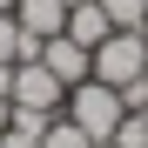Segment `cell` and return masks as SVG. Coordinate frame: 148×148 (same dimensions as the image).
I'll return each mask as SVG.
<instances>
[{
  "label": "cell",
  "mask_w": 148,
  "mask_h": 148,
  "mask_svg": "<svg viewBox=\"0 0 148 148\" xmlns=\"http://www.w3.org/2000/svg\"><path fill=\"white\" fill-rule=\"evenodd\" d=\"M61 114H67V121H74V128H81L88 141H108V135L121 128V114H128V108H121V94H114L108 81H94V74H88L81 88H67Z\"/></svg>",
  "instance_id": "cell-1"
},
{
  "label": "cell",
  "mask_w": 148,
  "mask_h": 148,
  "mask_svg": "<svg viewBox=\"0 0 148 148\" xmlns=\"http://www.w3.org/2000/svg\"><path fill=\"white\" fill-rule=\"evenodd\" d=\"M148 74V34L141 27H114L101 47H94V81H108V88H128Z\"/></svg>",
  "instance_id": "cell-2"
},
{
  "label": "cell",
  "mask_w": 148,
  "mask_h": 148,
  "mask_svg": "<svg viewBox=\"0 0 148 148\" xmlns=\"http://www.w3.org/2000/svg\"><path fill=\"white\" fill-rule=\"evenodd\" d=\"M7 101H14V108H34V114H61L67 88H61L40 61H20V67H14V94H7Z\"/></svg>",
  "instance_id": "cell-3"
},
{
  "label": "cell",
  "mask_w": 148,
  "mask_h": 148,
  "mask_svg": "<svg viewBox=\"0 0 148 148\" xmlns=\"http://www.w3.org/2000/svg\"><path fill=\"white\" fill-rule=\"evenodd\" d=\"M40 67L54 74L61 88H81L88 74H94V54H88L81 40H67V34H54V40H40Z\"/></svg>",
  "instance_id": "cell-4"
},
{
  "label": "cell",
  "mask_w": 148,
  "mask_h": 148,
  "mask_svg": "<svg viewBox=\"0 0 148 148\" xmlns=\"http://www.w3.org/2000/svg\"><path fill=\"white\" fill-rule=\"evenodd\" d=\"M14 20H20V34L54 40V34L67 27V0H14Z\"/></svg>",
  "instance_id": "cell-5"
},
{
  "label": "cell",
  "mask_w": 148,
  "mask_h": 148,
  "mask_svg": "<svg viewBox=\"0 0 148 148\" xmlns=\"http://www.w3.org/2000/svg\"><path fill=\"white\" fill-rule=\"evenodd\" d=\"M61 34H67V40H81L88 54H94V47L114 34V20L101 14V0H81V7H67V27H61Z\"/></svg>",
  "instance_id": "cell-6"
},
{
  "label": "cell",
  "mask_w": 148,
  "mask_h": 148,
  "mask_svg": "<svg viewBox=\"0 0 148 148\" xmlns=\"http://www.w3.org/2000/svg\"><path fill=\"white\" fill-rule=\"evenodd\" d=\"M0 61H7V67L40 61V40H34V34H20V20H14V14H0Z\"/></svg>",
  "instance_id": "cell-7"
},
{
  "label": "cell",
  "mask_w": 148,
  "mask_h": 148,
  "mask_svg": "<svg viewBox=\"0 0 148 148\" xmlns=\"http://www.w3.org/2000/svg\"><path fill=\"white\" fill-rule=\"evenodd\" d=\"M40 148H94L81 128H74V121L67 114H54V121H47V135H40Z\"/></svg>",
  "instance_id": "cell-8"
},
{
  "label": "cell",
  "mask_w": 148,
  "mask_h": 148,
  "mask_svg": "<svg viewBox=\"0 0 148 148\" xmlns=\"http://www.w3.org/2000/svg\"><path fill=\"white\" fill-rule=\"evenodd\" d=\"M108 141H114V148H148V108H141V114H121V128H114Z\"/></svg>",
  "instance_id": "cell-9"
},
{
  "label": "cell",
  "mask_w": 148,
  "mask_h": 148,
  "mask_svg": "<svg viewBox=\"0 0 148 148\" xmlns=\"http://www.w3.org/2000/svg\"><path fill=\"white\" fill-rule=\"evenodd\" d=\"M101 14L114 20V27H141L148 20V0H101Z\"/></svg>",
  "instance_id": "cell-10"
},
{
  "label": "cell",
  "mask_w": 148,
  "mask_h": 148,
  "mask_svg": "<svg viewBox=\"0 0 148 148\" xmlns=\"http://www.w3.org/2000/svg\"><path fill=\"white\" fill-rule=\"evenodd\" d=\"M0 148H40V135H27V128H0Z\"/></svg>",
  "instance_id": "cell-11"
},
{
  "label": "cell",
  "mask_w": 148,
  "mask_h": 148,
  "mask_svg": "<svg viewBox=\"0 0 148 148\" xmlns=\"http://www.w3.org/2000/svg\"><path fill=\"white\" fill-rule=\"evenodd\" d=\"M7 121H14V101H7V94H0V128H7Z\"/></svg>",
  "instance_id": "cell-12"
},
{
  "label": "cell",
  "mask_w": 148,
  "mask_h": 148,
  "mask_svg": "<svg viewBox=\"0 0 148 148\" xmlns=\"http://www.w3.org/2000/svg\"><path fill=\"white\" fill-rule=\"evenodd\" d=\"M0 14H14V0H0Z\"/></svg>",
  "instance_id": "cell-13"
},
{
  "label": "cell",
  "mask_w": 148,
  "mask_h": 148,
  "mask_svg": "<svg viewBox=\"0 0 148 148\" xmlns=\"http://www.w3.org/2000/svg\"><path fill=\"white\" fill-rule=\"evenodd\" d=\"M67 7H81V0H67Z\"/></svg>",
  "instance_id": "cell-14"
},
{
  "label": "cell",
  "mask_w": 148,
  "mask_h": 148,
  "mask_svg": "<svg viewBox=\"0 0 148 148\" xmlns=\"http://www.w3.org/2000/svg\"><path fill=\"white\" fill-rule=\"evenodd\" d=\"M141 34H148V20H141Z\"/></svg>",
  "instance_id": "cell-15"
}]
</instances>
